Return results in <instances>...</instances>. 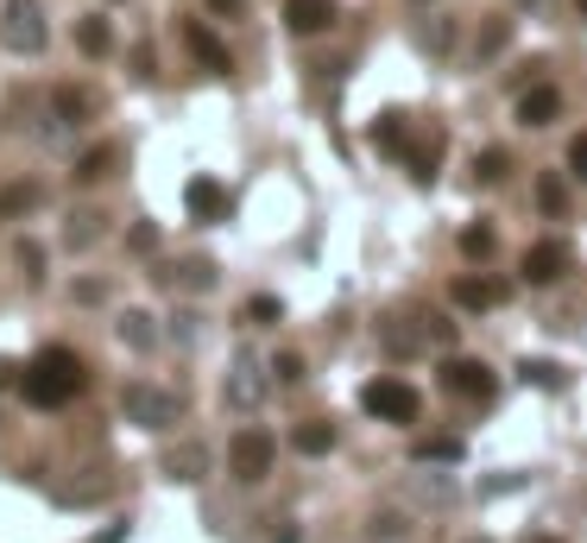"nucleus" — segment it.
Wrapping results in <instances>:
<instances>
[{
	"label": "nucleus",
	"mask_w": 587,
	"mask_h": 543,
	"mask_svg": "<svg viewBox=\"0 0 587 543\" xmlns=\"http://www.w3.org/2000/svg\"><path fill=\"white\" fill-rule=\"evenodd\" d=\"M89 386V366L70 354V348H45L32 366H20V392H26L38 411H57V405H70L77 392Z\"/></svg>",
	"instance_id": "obj_1"
},
{
	"label": "nucleus",
	"mask_w": 587,
	"mask_h": 543,
	"mask_svg": "<svg viewBox=\"0 0 587 543\" xmlns=\"http://www.w3.org/2000/svg\"><path fill=\"white\" fill-rule=\"evenodd\" d=\"M0 45L20 57H38L52 45V20H45V7L38 0H7L0 7Z\"/></svg>",
	"instance_id": "obj_2"
},
{
	"label": "nucleus",
	"mask_w": 587,
	"mask_h": 543,
	"mask_svg": "<svg viewBox=\"0 0 587 543\" xmlns=\"http://www.w3.org/2000/svg\"><path fill=\"white\" fill-rule=\"evenodd\" d=\"M121 417L139 423V430H171V423L183 417V398L153 386V380H133V386H121Z\"/></svg>",
	"instance_id": "obj_3"
},
{
	"label": "nucleus",
	"mask_w": 587,
	"mask_h": 543,
	"mask_svg": "<svg viewBox=\"0 0 587 543\" xmlns=\"http://www.w3.org/2000/svg\"><path fill=\"white\" fill-rule=\"evenodd\" d=\"M272 462H279V442L266 437V430H234V442H228V474L234 480H266L272 474Z\"/></svg>",
	"instance_id": "obj_4"
},
{
	"label": "nucleus",
	"mask_w": 587,
	"mask_h": 543,
	"mask_svg": "<svg viewBox=\"0 0 587 543\" xmlns=\"http://www.w3.org/2000/svg\"><path fill=\"white\" fill-rule=\"evenodd\" d=\"M360 405L380 417V423H417V411H424L417 386H405V380H373V386L360 392Z\"/></svg>",
	"instance_id": "obj_5"
},
{
	"label": "nucleus",
	"mask_w": 587,
	"mask_h": 543,
	"mask_svg": "<svg viewBox=\"0 0 587 543\" xmlns=\"http://www.w3.org/2000/svg\"><path fill=\"white\" fill-rule=\"evenodd\" d=\"M493 386H499V380H493V366L486 361H467V354H455V361H442V392H455V398H493Z\"/></svg>",
	"instance_id": "obj_6"
},
{
	"label": "nucleus",
	"mask_w": 587,
	"mask_h": 543,
	"mask_svg": "<svg viewBox=\"0 0 587 543\" xmlns=\"http://www.w3.org/2000/svg\"><path fill=\"white\" fill-rule=\"evenodd\" d=\"M259 398H266V366H259L253 354H234V366H228V405H234V411H253Z\"/></svg>",
	"instance_id": "obj_7"
},
{
	"label": "nucleus",
	"mask_w": 587,
	"mask_h": 543,
	"mask_svg": "<svg viewBox=\"0 0 587 543\" xmlns=\"http://www.w3.org/2000/svg\"><path fill=\"white\" fill-rule=\"evenodd\" d=\"M562 272H568V240H531L524 247V279L531 285H556Z\"/></svg>",
	"instance_id": "obj_8"
},
{
	"label": "nucleus",
	"mask_w": 587,
	"mask_h": 543,
	"mask_svg": "<svg viewBox=\"0 0 587 543\" xmlns=\"http://www.w3.org/2000/svg\"><path fill=\"white\" fill-rule=\"evenodd\" d=\"M183 203H190V215H196V222H228V190H222V183L215 178H190V190H183Z\"/></svg>",
	"instance_id": "obj_9"
},
{
	"label": "nucleus",
	"mask_w": 587,
	"mask_h": 543,
	"mask_svg": "<svg viewBox=\"0 0 587 543\" xmlns=\"http://www.w3.org/2000/svg\"><path fill=\"white\" fill-rule=\"evenodd\" d=\"M183 45H190V52H196V64H208L215 77H228V70H234L228 45H222V38H215V32L203 26V20H190V26H183Z\"/></svg>",
	"instance_id": "obj_10"
},
{
	"label": "nucleus",
	"mask_w": 587,
	"mask_h": 543,
	"mask_svg": "<svg viewBox=\"0 0 587 543\" xmlns=\"http://www.w3.org/2000/svg\"><path fill=\"white\" fill-rule=\"evenodd\" d=\"M341 13H335V0H284V26L291 32H329Z\"/></svg>",
	"instance_id": "obj_11"
},
{
	"label": "nucleus",
	"mask_w": 587,
	"mask_h": 543,
	"mask_svg": "<svg viewBox=\"0 0 587 543\" xmlns=\"http://www.w3.org/2000/svg\"><path fill=\"white\" fill-rule=\"evenodd\" d=\"M32 208H45V183H0V222H20V215H32Z\"/></svg>",
	"instance_id": "obj_12"
},
{
	"label": "nucleus",
	"mask_w": 587,
	"mask_h": 543,
	"mask_svg": "<svg viewBox=\"0 0 587 543\" xmlns=\"http://www.w3.org/2000/svg\"><path fill=\"white\" fill-rule=\"evenodd\" d=\"M556 114H562V95L550 89V82H537V89L518 95V121H524V127H550Z\"/></svg>",
	"instance_id": "obj_13"
},
{
	"label": "nucleus",
	"mask_w": 587,
	"mask_h": 543,
	"mask_svg": "<svg viewBox=\"0 0 587 543\" xmlns=\"http://www.w3.org/2000/svg\"><path fill=\"white\" fill-rule=\"evenodd\" d=\"M165 474H171V480H203L208 474V449L203 442H178V449H165Z\"/></svg>",
	"instance_id": "obj_14"
},
{
	"label": "nucleus",
	"mask_w": 587,
	"mask_h": 543,
	"mask_svg": "<svg viewBox=\"0 0 587 543\" xmlns=\"http://www.w3.org/2000/svg\"><path fill=\"white\" fill-rule=\"evenodd\" d=\"M52 114H57V133H64V127H82V121H95V95H89V89H57V95H52Z\"/></svg>",
	"instance_id": "obj_15"
},
{
	"label": "nucleus",
	"mask_w": 587,
	"mask_h": 543,
	"mask_svg": "<svg viewBox=\"0 0 587 543\" xmlns=\"http://www.w3.org/2000/svg\"><path fill=\"white\" fill-rule=\"evenodd\" d=\"M114 165H121V146H89V152L77 158V171H70V178H77V183H102V178H114Z\"/></svg>",
	"instance_id": "obj_16"
},
{
	"label": "nucleus",
	"mask_w": 587,
	"mask_h": 543,
	"mask_svg": "<svg viewBox=\"0 0 587 543\" xmlns=\"http://www.w3.org/2000/svg\"><path fill=\"white\" fill-rule=\"evenodd\" d=\"M121 341H127L133 354H153V348H158V323H153V310H127V316H121Z\"/></svg>",
	"instance_id": "obj_17"
},
{
	"label": "nucleus",
	"mask_w": 587,
	"mask_h": 543,
	"mask_svg": "<svg viewBox=\"0 0 587 543\" xmlns=\"http://www.w3.org/2000/svg\"><path fill=\"white\" fill-rule=\"evenodd\" d=\"M77 52H82V57H108V52H114V26H108L102 13L77 20Z\"/></svg>",
	"instance_id": "obj_18"
},
{
	"label": "nucleus",
	"mask_w": 587,
	"mask_h": 543,
	"mask_svg": "<svg viewBox=\"0 0 587 543\" xmlns=\"http://www.w3.org/2000/svg\"><path fill=\"white\" fill-rule=\"evenodd\" d=\"M506 297V285H493V279H455V304L461 310H493Z\"/></svg>",
	"instance_id": "obj_19"
},
{
	"label": "nucleus",
	"mask_w": 587,
	"mask_h": 543,
	"mask_svg": "<svg viewBox=\"0 0 587 543\" xmlns=\"http://www.w3.org/2000/svg\"><path fill=\"white\" fill-rule=\"evenodd\" d=\"M291 449H297V455H329L335 423H297V430H291Z\"/></svg>",
	"instance_id": "obj_20"
},
{
	"label": "nucleus",
	"mask_w": 587,
	"mask_h": 543,
	"mask_svg": "<svg viewBox=\"0 0 587 543\" xmlns=\"http://www.w3.org/2000/svg\"><path fill=\"white\" fill-rule=\"evenodd\" d=\"M102 222L108 215H95V208H77V215H70V228H64V247H95V234H102Z\"/></svg>",
	"instance_id": "obj_21"
},
{
	"label": "nucleus",
	"mask_w": 587,
	"mask_h": 543,
	"mask_svg": "<svg viewBox=\"0 0 587 543\" xmlns=\"http://www.w3.org/2000/svg\"><path fill=\"white\" fill-rule=\"evenodd\" d=\"M537 208H543V215H568V183H562L556 171L537 178Z\"/></svg>",
	"instance_id": "obj_22"
},
{
	"label": "nucleus",
	"mask_w": 587,
	"mask_h": 543,
	"mask_svg": "<svg viewBox=\"0 0 587 543\" xmlns=\"http://www.w3.org/2000/svg\"><path fill=\"white\" fill-rule=\"evenodd\" d=\"M171 279H178L183 291H215V265H208V259H183Z\"/></svg>",
	"instance_id": "obj_23"
},
{
	"label": "nucleus",
	"mask_w": 587,
	"mask_h": 543,
	"mask_svg": "<svg viewBox=\"0 0 587 543\" xmlns=\"http://www.w3.org/2000/svg\"><path fill=\"white\" fill-rule=\"evenodd\" d=\"M518 373H524V386L562 392V366H556V361H524V366H518Z\"/></svg>",
	"instance_id": "obj_24"
},
{
	"label": "nucleus",
	"mask_w": 587,
	"mask_h": 543,
	"mask_svg": "<svg viewBox=\"0 0 587 543\" xmlns=\"http://www.w3.org/2000/svg\"><path fill=\"white\" fill-rule=\"evenodd\" d=\"M493 247H499V234L486 228V222H481V228H461V253H467V259H486Z\"/></svg>",
	"instance_id": "obj_25"
},
{
	"label": "nucleus",
	"mask_w": 587,
	"mask_h": 543,
	"mask_svg": "<svg viewBox=\"0 0 587 543\" xmlns=\"http://www.w3.org/2000/svg\"><path fill=\"white\" fill-rule=\"evenodd\" d=\"M417 462H461V442H455V437H430V442H417Z\"/></svg>",
	"instance_id": "obj_26"
},
{
	"label": "nucleus",
	"mask_w": 587,
	"mask_h": 543,
	"mask_svg": "<svg viewBox=\"0 0 587 543\" xmlns=\"http://www.w3.org/2000/svg\"><path fill=\"white\" fill-rule=\"evenodd\" d=\"M506 171H511L506 152H481V158H474V178H481V183H499Z\"/></svg>",
	"instance_id": "obj_27"
},
{
	"label": "nucleus",
	"mask_w": 587,
	"mask_h": 543,
	"mask_svg": "<svg viewBox=\"0 0 587 543\" xmlns=\"http://www.w3.org/2000/svg\"><path fill=\"white\" fill-rule=\"evenodd\" d=\"M279 316H284L279 297H247V323H259V329H266V323H279Z\"/></svg>",
	"instance_id": "obj_28"
},
{
	"label": "nucleus",
	"mask_w": 587,
	"mask_h": 543,
	"mask_svg": "<svg viewBox=\"0 0 587 543\" xmlns=\"http://www.w3.org/2000/svg\"><path fill=\"white\" fill-rule=\"evenodd\" d=\"M373 139H380L385 152H405V127H398V114H385L380 127H373Z\"/></svg>",
	"instance_id": "obj_29"
},
{
	"label": "nucleus",
	"mask_w": 587,
	"mask_h": 543,
	"mask_svg": "<svg viewBox=\"0 0 587 543\" xmlns=\"http://www.w3.org/2000/svg\"><path fill=\"white\" fill-rule=\"evenodd\" d=\"M272 380L297 386V380H304V354H279V361H272Z\"/></svg>",
	"instance_id": "obj_30"
},
{
	"label": "nucleus",
	"mask_w": 587,
	"mask_h": 543,
	"mask_svg": "<svg viewBox=\"0 0 587 543\" xmlns=\"http://www.w3.org/2000/svg\"><path fill=\"white\" fill-rule=\"evenodd\" d=\"M405 531H398V518H373V531H366V543H398Z\"/></svg>",
	"instance_id": "obj_31"
},
{
	"label": "nucleus",
	"mask_w": 587,
	"mask_h": 543,
	"mask_svg": "<svg viewBox=\"0 0 587 543\" xmlns=\"http://www.w3.org/2000/svg\"><path fill=\"white\" fill-rule=\"evenodd\" d=\"M568 171H575V178L587 183V133H582V139H575V146H568Z\"/></svg>",
	"instance_id": "obj_32"
},
{
	"label": "nucleus",
	"mask_w": 587,
	"mask_h": 543,
	"mask_svg": "<svg viewBox=\"0 0 587 543\" xmlns=\"http://www.w3.org/2000/svg\"><path fill=\"white\" fill-rule=\"evenodd\" d=\"M499 45H506V26H486V32H481V57H493Z\"/></svg>",
	"instance_id": "obj_33"
},
{
	"label": "nucleus",
	"mask_w": 587,
	"mask_h": 543,
	"mask_svg": "<svg viewBox=\"0 0 587 543\" xmlns=\"http://www.w3.org/2000/svg\"><path fill=\"white\" fill-rule=\"evenodd\" d=\"M102 297H108V291L95 285V279H82V285H77V304H102Z\"/></svg>",
	"instance_id": "obj_34"
},
{
	"label": "nucleus",
	"mask_w": 587,
	"mask_h": 543,
	"mask_svg": "<svg viewBox=\"0 0 587 543\" xmlns=\"http://www.w3.org/2000/svg\"><path fill=\"white\" fill-rule=\"evenodd\" d=\"M13 380H20V366H13V361H0V386H13Z\"/></svg>",
	"instance_id": "obj_35"
},
{
	"label": "nucleus",
	"mask_w": 587,
	"mask_h": 543,
	"mask_svg": "<svg viewBox=\"0 0 587 543\" xmlns=\"http://www.w3.org/2000/svg\"><path fill=\"white\" fill-rule=\"evenodd\" d=\"M208 7H215V13H240V0H208Z\"/></svg>",
	"instance_id": "obj_36"
},
{
	"label": "nucleus",
	"mask_w": 587,
	"mask_h": 543,
	"mask_svg": "<svg viewBox=\"0 0 587 543\" xmlns=\"http://www.w3.org/2000/svg\"><path fill=\"white\" fill-rule=\"evenodd\" d=\"M467 543H493V538H467Z\"/></svg>",
	"instance_id": "obj_37"
},
{
	"label": "nucleus",
	"mask_w": 587,
	"mask_h": 543,
	"mask_svg": "<svg viewBox=\"0 0 587 543\" xmlns=\"http://www.w3.org/2000/svg\"><path fill=\"white\" fill-rule=\"evenodd\" d=\"M531 543H556V538H531Z\"/></svg>",
	"instance_id": "obj_38"
},
{
	"label": "nucleus",
	"mask_w": 587,
	"mask_h": 543,
	"mask_svg": "<svg viewBox=\"0 0 587 543\" xmlns=\"http://www.w3.org/2000/svg\"><path fill=\"white\" fill-rule=\"evenodd\" d=\"M524 7H543V0H524Z\"/></svg>",
	"instance_id": "obj_39"
},
{
	"label": "nucleus",
	"mask_w": 587,
	"mask_h": 543,
	"mask_svg": "<svg viewBox=\"0 0 587 543\" xmlns=\"http://www.w3.org/2000/svg\"><path fill=\"white\" fill-rule=\"evenodd\" d=\"M582 13H587V0H582Z\"/></svg>",
	"instance_id": "obj_40"
}]
</instances>
